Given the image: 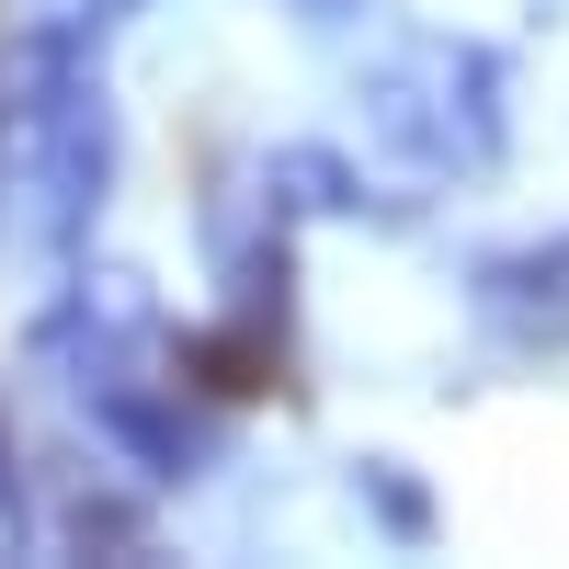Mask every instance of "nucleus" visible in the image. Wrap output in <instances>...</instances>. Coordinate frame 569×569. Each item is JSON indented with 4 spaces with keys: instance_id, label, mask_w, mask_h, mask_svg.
<instances>
[{
    "instance_id": "obj_1",
    "label": "nucleus",
    "mask_w": 569,
    "mask_h": 569,
    "mask_svg": "<svg viewBox=\"0 0 569 569\" xmlns=\"http://www.w3.org/2000/svg\"><path fill=\"white\" fill-rule=\"evenodd\" d=\"M103 34H114V0H80L69 23H34L0 58V251L69 262L103 217V182H114Z\"/></svg>"
},
{
    "instance_id": "obj_2",
    "label": "nucleus",
    "mask_w": 569,
    "mask_h": 569,
    "mask_svg": "<svg viewBox=\"0 0 569 569\" xmlns=\"http://www.w3.org/2000/svg\"><path fill=\"white\" fill-rule=\"evenodd\" d=\"M34 353L58 365L69 410L137 467V479H194V467L217 456V421L194 399V376H182V342L160 330V308L137 297L126 273L69 284V308L34 330Z\"/></svg>"
},
{
    "instance_id": "obj_3",
    "label": "nucleus",
    "mask_w": 569,
    "mask_h": 569,
    "mask_svg": "<svg viewBox=\"0 0 569 569\" xmlns=\"http://www.w3.org/2000/svg\"><path fill=\"white\" fill-rule=\"evenodd\" d=\"M365 126H376V149L399 171H421V182H479L512 149V69H501V46H479V34L388 46L376 80H365Z\"/></svg>"
},
{
    "instance_id": "obj_4",
    "label": "nucleus",
    "mask_w": 569,
    "mask_h": 569,
    "mask_svg": "<svg viewBox=\"0 0 569 569\" xmlns=\"http://www.w3.org/2000/svg\"><path fill=\"white\" fill-rule=\"evenodd\" d=\"M467 308L501 353H569V228L558 240H525V251H490L467 273Z\"/></svg>"
},
{
    "instance_id": "obj_5",
    "label": "nucleus",
    "mask_w": 569,
    "mask_h": 569,
    "mask_svg": "<svg viewBox=\"0 0 569 569\" xmlns=\"http://www.w3.org/2000/svg\"><path fill=\"white\" fill-rule=\"evenodd\" d=\"M46 547V512H34V467L12 445V421H0V558H34Z\"/></svg>"
}]
</instances>
